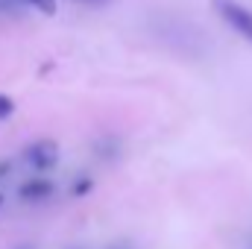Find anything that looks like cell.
Returning a JSON list of instances; mask_svg holds the SVG:
<instances>
[{"label":"cell","instance_id":"1","mask_svg":"<svg viewBox=\"0 0 252 249\" xmlns=\"http://www.w3.org/2000/svg\"><path fill=\"white\" fill-rule=\"evenodd\" d=\"M21 158L27 161L30 170H35L41 176V173H47V170H53L59 164V144L53 138H38V141H32V144L24 147Z\"/></svg>","mask_w":252,"mask_h":249},{"label":"cell","instance_id":"2","mask_svg":"<svg viewBox=\"0 0 252 249\" xmlns=\"http://www.w3.org/2000/svg\"><path fill=\"white\" fill-rule=\"evenodd\" d=\"M214 12L244 38L252 44V9H247L238 0H214Z\"/></svg>","mask_w":252,"mask_h":249},{"label":"cell","instance_id":"3","mask_svg":"<svg viewBox=\"0 0 252 249\" xmlns=\"http://www.w3.org/2000/svg\"><path fill=\"white\" fill-rule=\"evenodd\" d=\"M53 193H56V185H53V179H47V176H30L27 182L18 185V196H21L24 202H44V199H50Z\"/></svg>","mask_w":252,"mask_h":249},{"label":"cell","instance_id":"4","mask_svg":"<svg viewBox=\"0 0 252 249\" xmlns=\"http://www.w3.org/2000/svg\"><path fill=\"white\" fill-rule=\"evenodd\" d=\"M91 187H94V179H91V176H79V179L70 185V196H73V199H79V196L91 193Z\"/></svg>","mask_w":252,"mask_h":249},{"label":"cell","instance_id":"5","mask_svg":"<svg viewBox=\"0 0 252 249\" xmlns=\"http://www.w3.org/2000/svg\"><path fill=\"white\" fill-rule=\"evenodd\" d=\"M15 109H18V106H15V100H12L9 94H3V91H0V121H9V118L15 115Z\"/></svg>","mask_w":252,"mask_h":249},{"label":"cell","instance_id":"6","mask_svg":"<svg viewBox=\"0 0 252 249\" xmlns=\"http://www.w3.org/2000/svg\"><path fill=\"white\" fill-rule=\"evenodd\" d=\"M21 3H27L32 9L44 12V15H56V0H21Z\"/></svg>","mask_w":252,"mask_h":249},{"label":"cell","instance_id":"7","mask_svg":"<svg viewBox=\"0 0 252 249\" xmlns=\"http://www.w3.org/2000/svg\"><path fill=\"white\" fill-rule=\"evenodd\" d=\"M9 173H12V161H9V158H3V161H0V179H3V176H9Z\"/></svg>","mask_w":252,"mask_h":249},{"label":"cell","instance_id":"8","mask_svg":"<svg viewBox=\"0 0 252 249\" xmlns=\"http://www.w3.org/2000/svg\"><path fill=\"white\" fill-rule=\"evenodd\" d=\"M15 249H32V247L30 244H21V247H15Z\"/></svg>","mask_w":252,"mask_h":249},{"label":"cell","instance_id":"9","mask_svg":"<svg viewBox=\"0 0 252 249\" xmlns=\"http://www.w3.org/2000/svg\"><path fill=\"white\" fill-rule=\"evenodd\" d=\"M112 249H132V247H124V244H118V247H112Z\"/></svg>","mask_w":252,"mask_h":249},{"label":"cell","instance_id":"10","mask_svg":"<svg viewBox=\"0 0 252 249\" xmlns=\"http://www.w3.org/2000/svg\"><path fill=\"white\" fill-rule=\"evenodd\" d=\"M0 205H3V196H0Z\"/></svg>","mask_w":252,"mask_h":249},{"label":"cell","instance_id":"11","mask_svg":"<svg viewBox=\"0 0 252 249\" xmlns=\"http://www.w3.org/2000/svg\"><path fill=\"white\" fill-rule=\"evenodd\" d=\"M250 249H252V247H250Z\"/></svg>","mask_w":252,"mask_h":249}]
</instances>
